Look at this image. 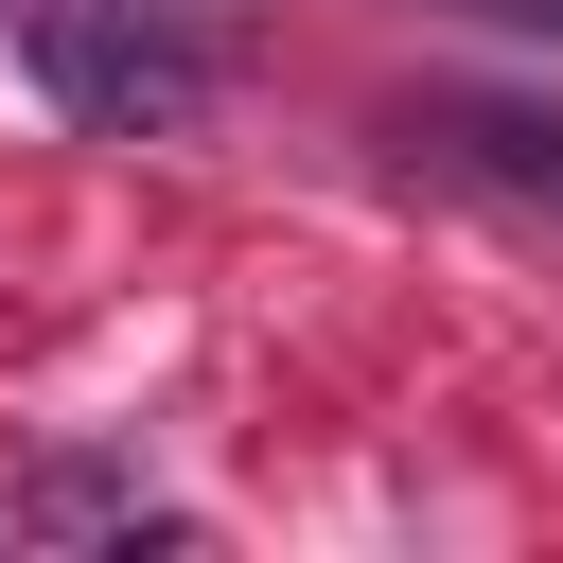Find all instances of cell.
Instances as JSON below:
<instances>
[{
	"instance_id": "2",
	"label": "cell",
	"mask_w": 563,
	"mask_h": 563,
	"mask_svg": "<svg viewBox=\"0 0 563 563\" xmlns=\"http://www.w3.org/2000/svg\"><path fill=\"white\" fill-rule=\"evenodd\" d=\"M405 141H422V158H457V176H493V194H528V211H563V106L422 88V106H405Z\"/></svg>"
},
{
	"instance_id": "1",
	"label": "cell",
	"mask_w": 563,
	"mask_h": 563,
	"mask_svg": "<svg viewBox=\"0 0 563 563\" xmlns=\"http://www.w3.org/2000/svg\"><path fill=\"white\" fill-rule=\"evenodd\" d=\"M0 18H18L35 88H53L70 123H106V141H176V123L211 106V53H194L176 18H141V0H0Z\"/></svg>"
},
{
	"instance_id": "3",
	"label": "cell",
	"mask_w": 563,
	"mask_h": 563,
	"mask_svg": "<svg viewBox=\"0 0 563 563\" xmlns=\"http://www.w3.org/2000/svg\"><path fill=\"white\" fill-rule=\"evenodd\" d=\"M18 528H158V510H141L123 457H35L18 475Z\"/></svg>"
},
{
	"instance_id": "4",
	"label": "cell",
	"mask_w": 563,
	"mask_h": 563,
	"mask_svg": "<svg viewBox=\"0 0 563 563\" xmlns=\"http://www.w3.org/2000/svg\"><path fill=\"white\" fill-rule=\"evenodd\" d=\"M475 18H528V35H563V0H475Z\"/></svg>"
}]
</instances>
